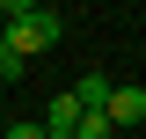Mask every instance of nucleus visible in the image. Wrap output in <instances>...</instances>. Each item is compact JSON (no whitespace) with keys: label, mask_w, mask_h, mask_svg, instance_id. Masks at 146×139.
<instances>
[{"label":"nucleus","mask_w":146,"mask_h":139,"mask_svg":"<svg viewBox=\"0 0 146 139\" xmlns=\"http://www.w3.org/2000/svg\"><path fill=\"white\" fill-rule=\"evenodd\" d=\"M102 117H110V132H124V124H146V88H131V81H110V103H102Z\"/></svg>","instance_id":"obj_2"},{"label":"nucleus","mask_w":146,"mask_h":139,"mask_svg":"<svg viewBox=\"0 0 146 139\" xmlns=\"http://www.w3.org/2000/svg\"><path fill=\"white\" fill-rule=\"evenodd\" d=\"M22 73H29V66H22V59L7 51V44H0V81H22Z\"/></svg>","instance_id":"obj_6"},{"label":"nucleus","mask_w":146,"mask_h":139,"mask_svg":"<svg viewBox=\"0 0 146 139\" xmlns=\"http://www.w3.org/2000/svg\"><path fill=\"white\" fill-rule=\"evenodd\" d=\"M7 7H15V0H0V22H7Z\"/></svg>","instance_id":"obj_7"},{"label":"nucleus","mask_w":146,"mask_h":139,"mask_svg":"<svg viewBox=\"0 0 146 139\" xmlns=\"http://www.w3.org/2000/svg\"><path fill=\"white\" fill-rule=\"evenodd\" d=\"M73 139H117V132H110V117H102V110H80V124H73Z\"/></svg>","instance_id":"obj_4"},{"label":"nucleus","mask_w":146,"mask_h":139,"mask_svg":"<svg viewBox=\"0 0 146 139\" xmlns=\"http://www.w3.org/2000/svg\"><path fill=\"white\" fill-rule=\"evenodd\" d=\"M66 95H73L80 110H102V103H110V81H102V73H80V81H73Z\"/></svg>","instance_id":"obj_3"},{"label":"nucleus","mask_w":146,"mask_h":139,"mask_svg":"<svg viewBox=\"0 0 146 139\" xmlns=\"http://www.w3.org/2000/svg\"><path fill=\"white\" fill-rule=\"evenodd\" d=\"M0 139H44V124H36V117H15V124H7Z\"/></svg>","instance_id":"obj_5"},{"label":"nucleus","mask_w":146,"mask_h":139,"mask_svg":"<svg viewBox=\"0 0 146 139\" xmlns=\"http://www.w3.org/2000/svg\"><path fill=\"white\" fill-rule=\"evenodd\" d=\"M58 37H66V22H58L51 7H36V0H15V7H7V22H0V44L15 51L22 66H29V59H44Z\"/></svg>","instance_id":"obj_1"}]
</instances>
